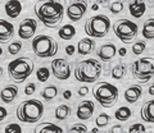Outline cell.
<instances>
[{"instance_id": "cell-1", "label": "cell", "mask_w": 154, "mask_h": 133, "mask_svg": "<svg viewBox=\"0 0 154 133\" xmlns=\"http://www.w3.org/2000/svg\"><path fill=\"white\" fill-rule=\"evenodd\" d=\"M33 10L38 21L49 28L59 26L64 17L63 5L55 0H38L33 7Z\"/></svg>"}, {"instance_id": "cell-2", "label": "cell", "mask_w": 154, "mask_h": 133, "mask_svg": "<svg viewBox=\"0 0 154 133\" xmlns=\"http://www.w3.org/2000/svg\"><path fill=\"white\" fill-rule=\"evenodd\" d=\"M103 66L96 59L81 60L75 66V78L81 83H94L102 75Z\"/></svg>"}, {"instance_id": "cell-3", "label": "cell", "mask_w": 154, "mask_h": 133, "mask_svg": "<svg viewBox=\"0 0 154 133\" xmlns=\"http://www.w3.org/2000/svg\"><path fill=\"white\" fill-rule=\"evenodd\" d=\"M44 114V104L40 100L31 99L22 101L17 108V118L23 123H37Z\"/></svg>"}, {"instance_id": "cell-4", "label": "cell", "mask_w": 154, "mask_h": 133, "mask_svg": "<svg viewBox=\"0 0 154 133\" xmlns=\"http://www.w3.org/2000/svg\"><path fill=\"white\" fill-rule=\"evenodd\" d=\"M35 64L30 58H17L8 64V74L12 81L17 83L25 81L33 73Z\"/></svg>"}, {"instance_id": "cell-5", "label": "cell", "mask_w": 154, "mask_h": 133, "mask_svg": "<svg viewBox=\"0 0 154 133\" xmlns=\"http://www.w3.org/2000/svg\"><path fill=\"white\" fill-rule=\"evenodd\" d=\"M93 96L103 108H112L118 99V88L112 83L98 82L93 87Z\"/></svg>"}, {"instance_id": "cell-6", "label": "cell", "mask_w": 154, "mask_h": 133, "mask_svg": "<svg viewBox=\"0 0 154 133\" xmlns=\"http://www.w3.org/2000/svg\"><path fill=\"white\" fill-rule=\"evenodd\" d=\"M32 51L35 53L38 58H53L54 55H57L59 46H58L57 41L50 36L46 35H38L36 37H33V40L31 42Z\"/></svg>"}, {"instance_id": "cell-7", "label": "cell", "mask_w": 154, "mask_h": 133, "mask_svg": "<svg viewBox=\"0 0 154 133\" xmlns=\"http://www.w3.org/2000/svg\"><path fill=\"white\" fill-rule=\"evenodd\" d=\"M132 77L140 83H146L154 77V58H140L130 65Z\"/></svg>"}, {"instance_id": "cell-8", "label": "cell", "mask_w": 154, "mask_h": 133, "mask_svg": "<svg viewBox=\"0 0 154 133\" xmlns=\"http://www.w3.org/2000/svg\"><path fill=\"white\" fill-rule=\"evenodd\" d=\"M110 28V19L104 14H98L86 21L84 30L85 33L94 39H102L107 36Z\"/></svg>"}, {"instance_id": "cell-9", "label": "cell", "mask_w": 154, "mask_h": 133, "mask_svg": "<svg viewBox=\"0 0 154 133\" xmlns=\"http://www.w3.org/2000/svg\"><path fill=\"white\" fill-rule=\"evenodd\" d=\"M113 32L121 42L128 44L137 36L139 27L135 22H131L128 19H118L113 25Z\"/></svg>"}, {"instance_id": "cell-10", "label": "cell", "mask_w": 154, "mask_h": 133, "mask_svg": "<svg viewBox=\"0 0 154 133\" xmlns=\"http://www.w3.org/2000/svg\"><path fill=\"white\" fill-rule=\"evenodd\" d=\"M50 68L54 77L60 81H66L71 77V65L66 59H54L51 61Z\"/></svg>"}, {"instance_id": "cell-11", "label": "cell", "mask_w": 154, "mask_h": 133, "mask_svg": "<svg viewBox=\"0 0 154 133\" xmlns=\"http://www.w3.org/2000/svg\"><path fill=\"white\" fill-rule=\"evenodd\" d=\"M36 31H37V22L32 19V18H26L18 26V36L22 40L32 39L36 35Z\"/></svg>"}, {"instance_id": "cell-12", "label": "cell", "mask_w": 154, "mask_h": 133, "mask_svg": "<svg viewBox=\"0 0 154 133\" xmlns=\"http://www.w3.org/2000/svg\"><path fill=\"white\" fill-rule=\"evenodd\" d=\"M86 12H88V4L85 1H75L67 8V17L72 22H79L82 19Z\"/></svg>"}, {"instance_id": "cell-13", "label": "cell", "mask_w": 154, "mask_h": 133, "mask_svg": "<svg viewBox=\"0 0 154 133\" xmlns=\"http://www.w3.org/2000/svg\"><path fill=\"white\" fill-rule=\"evenodd\" d=\"M94 110H95V105L90 100L80 102L79 106H77V118L80 120H88L93 117Z\"/></svg>"}, {"instance_id": "cell-14", "label": "cell", "mask_w": 154, "mask_h": 133, "mask_svg": "<svg viewBox=\"0 0 154 133\" xmlns=\"http://www.w3.org/2000/svg\"><path fill=\"white\" fill-rule=\"evenodd\" d=\"M116 54H117V47H116V45L113 44V42H108V44H104L99 47L98 53H96V55H98V58L102 60V61H109L112 60Z\"/></svg>"}, {"instance_id": "cell-15", "label": "cell", "mask_w": 154, "mask_h": 133, "mask_svg": "<svg viewBox=\"0 0 154 133\" xmlns=\"http://www.w3.org/2000/svg\"><path fill=\"white\" fill-rule=\"evenodd\" d=\"M141 95H143V87L139 86V84H132L125 91L123 96L128 104H136L139 99L141 97Z\"/></svg>"}, {"instance_id": "cell-16", "label": "cell", "mask_w": 154, "mask_h": 133, "mask_svg": "<svg viewBox=\"0 0 154 133\" xmlns=\"http://www.w3.org/2000/svg\"><path fill=\"white\" fill-rule=\"evenodd\" d=\"M18 91L19 90L16 84H8L2 90V93H0L2 101L4 104H12L18 97Z\"/></svg>"}, {"instance_id": "cell-17", "label": "cell", "mask_w": 154, "mask_h": 133, "mask_svg": "<svg viewBox=\"0 0 154 133\" xmlns=\"http://www.w3.org/2000/svg\"><path fill=\"white\" fill-rule=\"evenodd\" d=\"M140 117L144 122L154 124V99L144 102L140 110Z\"/></svg>"}, {"instance_id": "cell-18", "label": "cell", "mask_w": 154, "mask_h": 133, "mask_svg": "<svg viewBox=\"0 0 154 133\" xmlns=\"http://www.w3.org/2000/svg\"><path fill=\"white\" fill-rule=\"evenodd\" d=\"M14 35V27L11 22H7L4 19H0V42L5 44Z\"/></svg>"}, {"instance_id": "cell-19", "label": "cell", "mask_w": 154, "mask_h": 133, "mask_svg": "<svg viewBox=\"0 0 154 133\" xmlns=\"http://www.w3.org/2000/svg\"><path fill=\"white\" fill-rule=\"evenodd\" d=\"M128 10L134 18H141L146 12V5L141 0H131L128 4Z\"/></svg>"}, {"instance_id": "cell-20", "label": "cell", "mask_w": 154, "mask_h": 133, "mask_svg": "<svg viewBox=\"0 0 154 133\" xmlns=\"http://www.w3.org/2000/svg\"><path fill=\"white\" fill-rule=\"evenodd\" d=\"M94 49H95V42L94 40L89 39V37L81 39L80 42L77 44V53L80 55H89L93 53Z\"/></svg>"}, {"instance_id": "cell-21", "label": "cell", "mask_w": 154, "mask_h": 133, "mask_svg": "<svg viewBox=\"0 0 154 133\" xmlns=\"http://www.w3.org/2000/svg\"><path fill=\"white\" fill-rule=\"evenodd\" d=\"M4 9H5V13L8 17L17 18L22 12V4L18 0H9V1L5 3Z\"/></svg>"}, {"instance_id": "cell-22", "label": "cell", "mask_w": 154, "mask_h": 133, "mask_svg": "<svg viewBox=\"0 0 154 133\" xmlns=\"http://www.w3.org/2000/svg\"><path fill=\"white\" fill-rule=\"evenodd\" d=\"M33 133H64L63 129L57 126V124H53L50 122H45V123H41V124H38Z\"/></svg>"}, {"instance_id": "cell-23", "label": "cell", "mask_w": 154, "mask_h": 133, "mask_svg": "<svg viewBox=\"0 0 154 133\" xmlns=\"http://www.w3.org/2000/svg\"><path fill=\"white\" fill-rule=\"evenodd\" d=\"M58 36H59L62 40L69 41L76 36V28L72 25H64L58 30Z\"/></svg>"}, {"instance_id": "cell-24", "label": "cell", "mask_w": 154, "mask_h": 133, "mask_svg": "<svg viewBox=\"0 0 154 133\" xmlns=\"http://www.w3.org/2000/svg\"><path fill=\"white\" fill-rule=\"evenodd\" d=\"M72 113V109L69 105H67V104H62V105L57 106L55 109V119L57 120H66L67 118L71 115Z\"/></svg>"}, {"instance_id": "cell-25", "label": "cell", "mask_w": 154, "mask_h": 133, "mask_svg": "<svg viewBox=\"0 0 154 133\" xmlns=\"http://www.w3.org/2000/svg\"><path fill=\"white\" fill-rule=\"evenodd\" d=\"M141 33H143L144 39H146V40L154 39V18H149L148 21L144 22Z\"/></svg>"}, {"instance_id": "cell-26", "label": "cell", "mask_w": 154, "mask_h": 133, "mask_svg": "<svg viewBox=\"0 0 154 133\" xmlns=\"http://www.w3.org/2000/svg\"><path fill=\"white\" fill-rule=\"evenodd\" d=\"M132 115V111H131V109H130L128 106H121V108H118L117 110H116L114 113V118L117 120L119 122H126L130 118H131Z\"/></svg>"}, {"instance_id": "cell-27", "label": "cell", "mask_w": 154, "mask_h": 133, "mask_svg": "<svg viewBox=\"0 0 154 133\" xmlns=\"http://www.w3.org/2000/svg\"><path fill=\"white\" fill-rule=\"evenodd\" d=\"M40 95H41L42 99L46 100V101H51V100L58 95V87L54 86V84H49V86L42 88Z\"/></svg>"}, {"instance_id": "cell-28", "label": "cell", "mask_w": 154, "mask_h": 133, "mask_svg": "<svg viewBox=\"0 0 154 133\" xmlns=\"http://www.w3.org/2000/svg\"><path fill=\"white\" fill-rule=\"evenodd\" d=\"M127 73V65L126 64H117L112 69V77L113 79H117V81H121L125 75Z\"/></svg>"}, {"instance_id": "cell-29", "label": "cell", "mask_w": 154, "mask_h": 133, "mask_svg": "<svg viewBox=\"0 0 154 133\" xmlns=\"http://www.w3.org/2000/svg\"><path fill=\"white\" fill-rule=\"evenodd\" d=\"M50 77V72L46 66H41L36 70V78L40 81V82H46L48 79Z\"/></svg>"}, {"instance_id": "cell-30", "label": "cell", "mask_w": 154, "mask_h": 133, "mask_svg": "<svg viewBox=\"0 0 154 133\" xmlns=\"http://www.w3.org/2000/svg\"><path fill=\"white\" fill-rule=\"evenodd\" d=\"M145 49H146V42L144 41V40H139V41H136V42H135V44L132 45V53H134L135 55L143 54L144 51H145Z\"/></svg>"}, {"instance_id": "cell-31", "label": "cell", "mask_w": 154, "mask_h": 133, "mask_svg": "<svg viewBox=\"0 0 154 133\" xmlns=\"http://www.w3.org/2000/svg\"><path fill=\"white\" fill-rule=\"evenodd\" d=\"M109 122H110V117L108 115V114L102 113V114H99L98 118L95 119V124L98 128H103V127L107 126Z\"/></svg>"}, {"instance_id": "cell-32", "label": "cell", "mask_w": 154, "mask_h": 133, "mask_svg": "<svg viewBox=\"0 0 154 133\" xmlns=\"http://www.w3.org/2000/svg\"><path fill=\"white\" fill-rule=\"evenodd\" d=\"M67 133H89V131H88V127H86L85 124L77 123V124L71 126Z\"/></svg>"}, {"instance_id": "cell-33", "label": "cell", "mask_w": 154, "mask_h": 133, "mask_svg": "<svg viewBox=\"0 0 154 133\" xmlns=\"http://www.w3.org/2000/svg\"><path fill=\"white\" fill-rule=\"evenodd\" d=\"M21 49H22V42L17 40V41H13L12 44L8 46V53L11 55H16L21 51Z\"/></svg>"}, {"instance_id": "cell-34", "label": "cell", "mask_w": 154, "mask_h": 133, "mask_svg": "<svg viewBox=\"0 0 154 133\" xmlns=\"http://www.w3.org/2000/svg\"><path fill=\"white\" fill-rule=\"evenodd\" d=\"M123 8H125V5H123L122 1H113L109 5V12L112 14H118L123 10Z\"/></svg>"}, {"instance_id": "cell-35", "label": "cell", "mask_w": 154, "mask_h": 133, "mask_svg": "<svg viewBox=\"0 0 154 133\" xmlns=\"http://www.w3.org/2000/svg\"><path fill=\"white\" fill-rule=\"evenodd\" d=\"M128 133H146V128L144 124H140V123H135V124H131L128 128Z\"/></svg>"}, {"instance_id": "cell-36", "label": "cell", "mask_w": 154, "mask_h": 133, "mask_svg": "<svg viewBox=\"0 0 154 133\" xmlns=\"http://www.w3.org/2000/svg\"><path fill=\"white\" fill-rule=\"evenodd\" d=\"M4 133H22V128L19 124H16V123H11L5 127L4 129Z\"/></svg>"}, {"instance_id": "cell-37", "label": "cell", "mask_w": 154, "mask_h": 133, "mask_svg": "<svg viewBox=\"0 0 154 133\" xmlns=\"http://www.w3.org/2000/svg\"><path fill=\"white\" fill-rule=\"evenodd\" d=\"M35 91H36V84L35 83H28V84H26L25 93L27 95V96H31L32 93H35Z\"/></svg>"}, {"instance_id": "cell-38", "label": "cell", "mask_w": 154, "mask_h": 133, "mask_svg": "<svg viewBox=\"0 0 154 133\" xmlns=\"http://www.w3.org/2000/svg\"><path fill=\"white\" fill-rule=\"evenodd\" d=\"M122 132H123V127L121 124L113 126L112 129H110V133H122Z\"/></svg>"}, {"instance_id": "cell-39", "label": "cell", "mask_w": 154, "mask_h": 133, "mask_svg": "<svg viewBox=\"0 0 154 133\" xmlns=\"http://www.w3.org/2000/svg\"><path fill=\"white\" fill-rule=\"evenodd\" d=\"M7 115H8V111L5 110V108L2 106V108H0V120L4 122V119L7 118Z\"/></svg>"}, {"instance_id": "cell-40", "label": "cell", "mask_w": 154, "mask_h": 133, "mask_svg": "<svg viewBox=\"0 0 154 133\" xmlns=\"http://www.w3.org/2000/svg\"><path fill=\"white\" fill-rule=\"evenodd\" d=\"M88 93H89V87L88 86L80 87V90H79V95H80V96H85V95H88Z\"/></svg>"}, {"instance_id": "cell-41", "label": "cell", "mask_w": 154, "mask_h": 133, "mask_svg": "<svg viewBox=\"0 0 154 133\" xmlns=\"http://www.w3.org/2000/svg\"><path fill=\"white\" fill-rule=\"evenodd\" d=\"M75 50H76V47H75L73 45H68V46L66 47V53L68 54V55H73Z\"/></svg>"}, {"instance_id": "cell-42", "label": "cell", "mask_w": 154, "mask_h": 133, "mask_svg": "<svg viewBox=\"0 0 154 133\" xmlns=\"http://www.w3.org/2000/svg\"><path fill=\"white\" fill-rule=\"evenodd\" d=\"M63 97H64L66 100H69V99L72 97V92L69 91V90H66V91L63 92Z\"/></svg>"}, {"instance_id": "cell-43", "label": "cell", "mask_w": 154, "mask_h": 133, "mask_svg": "<svg viewBox=\"0 0 154 133\" xmlns=\"http://www.w3.org/2000/svg\"><path fill=\"white\" fill-rule=\"evenodd\" d=\"M148 92H149V95H152V96H154V83H152L150 86H149Z\"/></svg>"}, {"instance_id": "cell-44", "label": "cell", "mask_w": 154, "mask_h": 133, "mask_svg": "<svg viewBox=\"0 0 154 133\" xmlns=\"http://www.w3.org/2000/svg\"><path fill=\"white\" fill-rule=\"evenodd\" d=\"M95 1L98 3V5H99V4H102V5H105V4H108L109 0H95Z\"/></svg>"}, {"instance_id": "cell-45", "label": "cell", "mask_w": 154, "mask_h": 133, "mask_svg": "<svg viewBox=\"0 0 154 133\" xmlns=\"http://www.w3.org/2000/svg\"><path fill=\"white\" fill-rule=\"evenodd\" d=\"M118 54L121 55V56H125V55H126V49H123V47H122V49H119L118 50Z\"/></svg>"}, {"instance_id": "cell-46", "label": "cell", "mask_w": 154, "mask_h": 133, "mask_svg": "<svg viewBox=\"0 0 154 133\" xmlns=\"http://www.w3.org/2000/svg\"><path fill=\"white\" fill-rule=\"evenodd\" d=\"M91 133H98V127H96V128H94V129L91 131Z\"/></svg>"}, {"instance_id": "cell-47", "label": "cell", "mask_w": 154, "mask_h": 133, "mask_svg": "<svg viewBox=\"0 0 154 133\" xmlns=\"http://www.w3.org/2000/svg\"><path fill=\"white\" fill-rule=\"evenodd\" d=\"M93 9H94V10H96V9H98V5H96V4H95V5H93Z\"/></svg>"}]
</instances>
